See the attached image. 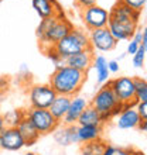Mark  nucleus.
<instances>
[{
    "instance_id": "obj_1",
    "label": "nucleus",
    "mask_w": 147,
    "mask_h": 155,
    "mask_svg": "<svg viewBox=\"0 0 147 155\" xmlns=\"http://www.w3.org/2000/svg\"><path fill=\"white\" fill-rule=\"evenodd\" d=\"M140 13L122 3H116L109 12L108 30L116 41H129L139 28Z\"/></svg>"
},
{
    "instance_id": "obj_2",
    "label": "nucleus",
    "mask_w": 147,
    "mask_h": 155,
    "mask_svg": "<svg viewBox=\"0 0 147 155\" xmlns=\"http://www.w3.org/2000/svg\"><path fill=\"white\" fill-rule=\"evenodd\" d=\"M86 74L78 69H74L71 66H62L58 68L51 74L48 85L54 89V92L61 96H77L82 90L86 82Z\"/></svg>"
},
{
    "instance_id": "obj_3",
    "label": "nucleus",
    "mask_w": 147,
    "mask_h": 155,
    "mask_svg": "<svg viewBox=\"0 0 147 155\" xmlns=\"http://www.w3.org/2000/svg\"><path fill=\"white\" fill-rule=\"evenodd\" d=\"M74 30V25L67 17H50L41 20L40 25L37 27V37L40 40L41 49L45 51L57 44L60 40L68 35Z\"/></svg>"
},
{
    "instance_id": "obj_4",
    "label": "nucleus",
    "mask_w": 147,
    "mask_h": 155,
    "mask_svg": "<svg viewBox=\"0 0 147 155\" xmlns=\"http://www.w3.org/2000/svg\"><path fill=\"white\" fill-rule=\"evenodd\" d=\"M89 104L101 114L105 123L110 118L116 117L123 110V104L119 102V99L116 97L113 90L108 86V83L99 87V90L95 93L94 99L91 100Z\"/></svg>"
},
{
    "instance_id": "obj_5",
    "label": "nucleus",
    "mask_w": 147,
    "mask_h": 155,
    "mask_svg": "<svg viewBox=\"0 0 147 155\" xmlns=\"http://www.w3.org/2000/svg\"><path fill=\"white\" fill-rule=\"evenodd\" d=\"M64 59H67L68 57L78 54L84 51V49L91 48L89 47V38H88V33L82 31L79 28H74L68 35L60 40L57 44L53 47Z\"/></svg>"
},
{
    "instance_id": "obj_6",
    "label": "nucleus",
    "mask_w": 147,
    "mask_h": 155,
    "mask_svg": "<svg viewBox=\"0 0 147 155\" xmlns=\"http://www.w3.org/2000/svg\"><path fill=\"white\" fill-rule=\"evenodd\" d=\"M108 86L113 90L119 102L122 103L125 107L136 106V97H135V82L133 78L129 76H119L115 78L112 81L106 82Z\"/></svg>"
},
{
    "instance_id": "obj_7",
    "label": "nucleus",
    "mask_w": 147,
    "mask_h": 155,
    "mask_svg": "<svg viewBox=\"0 0 147 155\" xmlns=\"http://www.w3.org/2000/svg\"><path fill=\"white\" fill-rule=\"evenodd\" d=\"M26 117L31 121V124L36 127L40 135L51 134L61 124L50 113L48 109H33L31 107L30 110H26Z\"/></svg>"
},
{
    "instance_id": "obj_8",
    "label": "nucleus",
    "mask_w": 147,
    "mask_h": 155,
    "mask_svg": "<svg viewBox=\"0 0 147 155\" xmlns=\"http://www.w3.org/2000/svg\"><path fill=\"white\" fill-rule=\"evenodd\" d=\"M88 38H89V47L94 52L95 51L109 52V51H113L116 48V45H118V41L113 38V35L110 34L108 27L89 30Z\"/></svg>"
},
{
    "instance_id": "obj_9",
    "label": "nucleus",
    "mask_w": 147,
    "mask_h": 155,
    "mask_svg": "<svg viewBox=\"0 0 147 155\" xmlns=\"http://www.w3.org/2000/svg\"><path fill=\"white\" fill-rule=\"evenodd\" d=\"M57 97V93L54 89L47 85H33L29 90L30 106L33 109H48L54 99Z\"/></svg>"
},
{
    "instance_id": "obj_10",
    "label": "nucleus",
    "mask_w": 147,
    "mask_h": 155,
    "mask_svg": "<svg viewBox=\"0 0 147 155\" xmlns=\"http://www.w3.org/2000/svg\"><path fill=\"white\" fill-rule=\"evenodd\" d=\"M82 20H84V24L88 30L108 27L109 12L106 8L95 4V6H91V7H86L82 10Z\"/></svg>"
},
{
    "instance_id": "obj_11",
    "label": "nucleus",
    "mask_w": 147,
    "mask_h": 155,
    "mask_svg": "<svg viewBox=\"0 0 147 155\" xmlns=\"http://www.w3.org/2000/svg\"><path fill=\"white\" fill-rule=\"evenodd\" d=\"M26 147L24 140L16 127H4L0 133V148L6 151H20Z\"/></svg>"
},
{
    "instance_id": "obj_12",
    "label": "nucleus",
    "mask_w": 147,
    "mask_h": 155,
    "mask_svg": "<svg viewBox=\"0 0 147 155\" xmlns=\"http://www.w3.org/2000/svg\"><path fill=\"white\" fill-rule=\"evenodd\" d=\"M94 58H95V52L91 48H88L81 51V52L74 54V55L68 57L65 59V64L67 66H71L74 69L81 71L84 74H88V71L92 68Z\"/></svg>"
},
{
    "instance_id": "obj_13",
    "label": "nucleus",
    "mask_w": 147,
    "mask_h": 155,
    "mask_svg": "<svg viewBox=\"0 0 147 155\" xmlns=\"http://www.w3.org/2000/svg\"><path fill=\"white\" fill-rule=\"evenodd\" d=\"M89 106V103L85 97H81V96H72L71 97V103L70 107H68V111H67L65 117L62 118L61 124H65V126H74L77 124L78 117L81 116V113L85 110L86 107Z\"/></svg>"
},
{
    "instance_id": "obj_14",
    "label": "nucleus",
    "mask_w": 147,
    "mask_h": 155,
    "mask_svg": "<svg viewBox=\"0 0 147 155\" xmlns=\"http://www.w3.org/2000/svg\"><path fill=\"white\" fill-rule=\"evenodd\" d=\"M53 137L55 143L61 147H68L72 144H79L77 137V124L74 126H65V124H60V126L53 131Z\"/></svg>"
},
{
    "instance_id": "obj_15",
    "label": "nucleus",
    "mask_w": 147,
    "mask_h": 155,
    "mask_svg": "<svg viewBox=\"0 0 147 155\" xmlns=\"http://www.w3.org/2000/svg\"><path fill=\"white\" fill-rule=\"evenodd\" d=\"M140 120L142 118L139 117L135 106H129V107L123 106V110L118 114L116 124H118V127L120 130H132V128L137 127Z\"/></svg>"
},
{
    "instance_id": "obj_16",
    "label": "nucleus",
    "mask_w": 147,
    "mask_h": 155,
    "mask_svg": "<svg viewBox=\"0 0 147 155\" xmlns=\"http://www.w3.org/2000/svg\"><path fill=\"white\" fill-rule=\"evenodd\" d=\"M16 128L19 130L20 135L23 137V140H24L26 147H33L34 144L38 141V138H40L38 131L36 130V127L31 124V121H30L27 117L23 118L20 121V124H19Z\"/></svg>"
},
{
    "instance_id": "obj_17",
    "label": "nucleus",
    "mask_w": 147,
    "mask_h": 155,
    "mask_svg": "<svg viewBox=\"0 0 147 155\" xmlns=\"http://www.w3.org/2000/svg\"><path fill=\"white\" fill-rule=\"evenodd\" d=\"M71 103V97L68 96H61V94H57V97L54 99V102L51 103V106L48 107L50 113L55 117L57 121L61 123L62 118L65 117L67 111H68V107H70Z\"/></svg>"
},
{
    "instance_id": "obj_18",
    "label": "nucleus",
    "mask_w": 147,
    "mask_h": 155,
    "mask_svg": "<svg viewBox=\"0 0 147 155\" xmlns=\"http://www.w3.org/2000/svg\"><path fill=\"white\" fill-rule=\"evenodd\" d=\"M101 135H102V126H77L78 143H89L101 138Z\"/></svg>"
},
{
    "instance_id": "obj_19",
    "label": "nucleus",
    "mask_w": 147,
    "mask_h": 155,
    "mask_svg": "<svg viewBox=\"0 0 147 155\" xmlns=\"http://www.w3.org/2000/svg\"><path fill=\"white\" fill-rule=\"evenodd\" d=\"M77 124L78 126H103L105 121L102 120V117H101L98 111L89 104L81 113V116L78 117Z\"/></svg>"
},
{
    "instance_id": "obj_20",
    "label": "nucleus",
    "mask_w": 147,
    "mask_h": 155,
    "mask_svg": "<svg viewBox=\"0 0 147 155\" xmlns=\"http://www.w3.org/2000/svg\"><path fill=\"white\" fill-rule=\"evenodd\" d=\"M92 66L96 71V82L98 85H105L110 78V74L108 71V61L103 55H95Z\"/></svg>"
},
{
    "instance_id": "obj_21",
    "label": "nucleus",
    "mask_w": 147,
    "mask_h": 155,
    "mask_svg": "<svg viewBox=\"0 0 147 155\" xmlns=\"http://www.w3.org/2000/svg\"><path fill=\"white\" fill-rule=\"evenodd\" d=\"M31 4H33V8L40 16L41 20H45V18L55 16L51 0H31Z\"/></svg>"
},
{
    "instance_id": "obj_22",
    "label": "nucleus",
    "mask_w": 147,
    "mask_h": 155,
    "mask_svg": "<svg viewBox=\"0 0 147 155\" xmlns=\"http://www.w3.org/2000/svg\"><path fill=\"white\" fill-rule=\"evenodd\" d=\"M108 144L103 140L98 138L81 145V155H102Z\"/></svg>"
},
{
    "instance_id": "obj_23",
    "label": "nucleus",
    "mask_w": 147,
    "mask_h": 155,
    "mask_svg": "<svg viewBox=\"0 0 147 155\" xmlns=\"http://www.w3.org/2000/svg\"><path fill=\"white\" fill-rule=\"evenodd\" d=\"M24 117H26V110H21V109L10 110L3 116L4 126L6 127H17Z\"/></svg>"
},
{
    "instance_id": "obj_24",
    "label": "nucleus",
    "mask_w": 147,
    "mask_h": 155,
    "mask_svg": "<svg viewBox=\"0 0 147 155\" xmlns=\"http://www.w3.org/2000/svg\"><path fill=\"white\" fill-rule=\"evenodd\" d=\"M135 82V97L136 102H147V82L143 78H133Z\"/></svg>"
},
{
    "instance_id": "obj_25",
    "label": "nucleus",
    "mask_w": 147,
    "mask_h": 155,
    "mask_svg": "<svg viewBox=\"0 0 147 155\" xmlns=\"http://www.w3.org/2000/svg\"><path fill=\"white\" fill-rule=\"evenodd\" d=\"M146 52H147V47L146 45L140 44L139 49L136 51V54L133 55V66L135 68H143L144 62H146Z\"/></svg>"
},
{
    "instance_id": "obj_26",
    "label": "nucleus",
    "mask_w": 147,
    "mask_h": 155,
    "mask_svg": "<svg viewBox=\"0 0 147 155\" xmlns=\"http://www.w3.org/2000/svg\"><path fill=\"white\" fill-rule=\"evenodd\" d=\"M45 54H47V57L51 59V62H53L54 65H55V69H58V68H62V66H65L67 64H65V59L60 55V54L55 51V49L51 47V48H47L44 51Z\"/></svg>"
},
{
    "instance_id": "obj_27",
    "label": "nucleus",
    "mask_w": 147,
    "mask_h": 155,
    "mask_svg": "<svg viewBox=\"0 0 147 155\" xmlns=\"http://www.w3.org/2000/svg\"><path fill=\"white\" fill-rule=\"evenodd\" d=\"M118 2L139 13H142V10L146 7V4H147V0H118Z\"/></svg>"
},
{
    "instance_id": "obj_28",
    "label": "nucleus",
    "mask_w": 147,
    "mask_h": 155,
    "mask_svg": "<svg viewBox=\"0 0 147 155\" xmlns=\"http://www.w3.org/2000/svg\"><path fill=\"white\" fill-rule=\"evenodd\" d=\"M136 111L142 120H147V102H139L136 103Z\"/></svg>"
},
{
    "instance_id": "obj_29",
    "label": "nucleus",
    "mask_w": 147,
    "mask_h": 155,
    "mask_svg": "<svg viewBox=\"0 0 147 155\" xmlns=\"http://www.w3.org/2000/svg\"><path fill=\"white\" fill-rule=\"evenodd\" d=\"M113 155H144V154L135 151L132 148H116Z\"/></svg>"
},
{
    "instance_id": "obj_30",
    "label": "nucleus",
    "mask_w": 147,
    "mask_h": 155,
    "mask_svg": "<svg viewBox=\"0 0 147 155\" xmlns=\"http://www.w3.org/2000/svg\"><path fill=\"white\" fill-rule=\"evenodd\" d=\"M147 34V30H146V27H143V30H136L135 31V34H133V37H132V40L133 41H136L137 44H142V41H143V37Z\"/></svg>"
},
{
    "instance_id": "obj_31",
    "label": "nucleus",
    "mask_w": 147,
    "mask_h": 155,
    "mask_svg": "<svg viewBox=\"0 0 147 155\" xmlns=\"http://www.w3.org/2000/svg\"><path fill=\"white\" fill-rule=\"evenodd\" d=\"M119 69H120L119 61H116V59L108 61V71H109V74H118Z\"/></svg>"
},
{
    "instance_id": "obj_32",
    "label": "nucleus",
    "mask_w": 147,
    "mask_h": 155,
    "mask_svg": "<svg viewBox=\"0 0 147 155\" xmlns=\"http://www.w3.org/2000/svg\"><path fill=\"white\" fill-rule=\"evenodd\" d=\"M139 47H140V44H137L136 41L130 40V42H129V45H127V51H126V54H130V55H135V54H136V51L139 49Z\"/></svg>"
},
{
    "instance_id": "obj_33",
    "label": "nucleus",
    "mask_w": 147,
    "mask_h": 155,
    "mask_svg": "<svg viewBox=\"0 0 147 155\" xmlns=\"http://www.w3.org/2000/svg\"><path fill=\"white\" fill-rule=\"evenodd\" d=\"M75 2H77V4L82 8L91 7V6H95V4H96V0H75Z\"/></svg>"
},
{
    "instance_id": "obj_34",
    "label": "nucleus",
    "mask_w": 147,
    "mask_h": 155,
    "mask_svg": "<svg viewBox=\"0 0 147 155\" xmlns=\"http://www.w3.org/2000/svg\"><path fill=\"white\" fill-rule=\"evenodd\" d=\"M136 128H139L142 133H146V131H147V120H140Z\"/></svg>"
},
{
    "instance_id": "obj_35",
    "label": "nucleus",
    "mask_w": 147,
    "mask_h": 155,
    "mask_svg": "<svg viewBox=\"0 0 147 155\" xmlns=\"http://www.w3.org/2000/svg\"><path fill=\"white\" fill-rule=\"evenodd\" d=\"M115 150H116V147H113V145H109V144H108L102 155H113L115 154Z\"/></svg>"
},
{
    "instance_id": "obj_36",
    "label": "nucleus",
    "mask_w": 147,
    "mask_h": 155,
    "mask_svg": "<svg viewBox=\"0 0 147 155\" xmlns=\"http://www.w3.org/2000/svg\"><path fill=\"white\" fill-rule=\"evenodd\" d=\"M4 127H6V126H4V121H3V116L0 114V133L4 130Z\"/></svg>"
},
{
    "instance_id": "obj_37",
    "label": "nucleus",
    "mask_w": 147,
    "mask_h": 155,
    "mask_svg": "<svg viewBox=\"0 0 147 155\" xmlns=\"http://www.w3.org/2000/svg\"><path fill=\"white\" fill-rule=\"evenodd\" d=\"M24 155H38V154H36V152H27V154H24Z\"/></svg>"
}]
</instances>
